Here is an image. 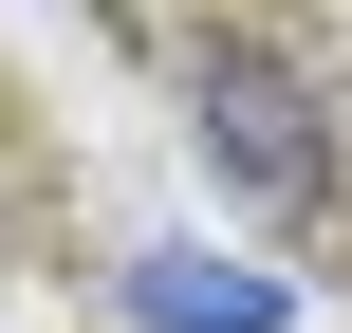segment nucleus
<instances>
[{"label":"nucleus","instance_id":"nucleus-1","mask_svg":"<svg viewBox=\"0 0 352 333\" xmlns=\"http://www.w3.org/2000/svg\"><path fill=\"white\" fill-rule=\"evenodd\" d=\"M204 148H223V185H260V204H334L316 93H297V56H260V37H204Z\"/></svg>","mask_w":352,"mask_h":333},{"label":"nucleus","instance_id":"nucleus-2","mask_svg":"<svg viewBox=\"0 0 352 333\" xmlns=\"http://www.w3.org/2000/svg\"><path fill=\"white\" fill-rule=\"evenodd\" d=\"M130 315L148 333H278V278H241V260H148Z\"/></svg>","mask_w":352,"mask_h":333}]
</instances>
